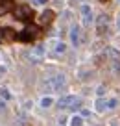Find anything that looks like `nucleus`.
<instances>
[{"label":"nucleus","instance_id":"24","mask_svg":"<svg viewBox=\"0 0 120 126\" xmlns=\"http://www.w3.org/2000/svg\"><path fill=\"white\" fill-rule=\"evenodd\" d=\"M118 32H120V19H118Z\"/></svg>","mask_w":120,"mask_h":126},{"label":"nucleus","instance_id":"11","mask_svg":"<svg viewBox=\"0 0 120 126\" xmlns=\"http://www.w3.org/2000/svg\"><path fill=\"white\" fill-rule=\"evenodd\" d=\"M2 37H6V39L11 41V39H15V37H17V33H15L9 26H6V28H2Z\"/></svg>","mask_w":120,"mask_h":126},{"label":"nucleus","instance_id":"2","mask_svg":"<svg viewBox=\"0 0 120 126\" xmlns=\"http://www.w3.org/2000/svg\"><path fill=\"white\" fill-rule=\"evenodd\" d=\"M15 19L17 20H22V22L31 20V19H33V9H31V6H28V4L19 6V8L15 9Z\"/></svg>","mask_w":120,"mask_h":126},{"label":"nucleus","instance_id":"9","mask_svg":"<svg viewBox=\"0 0 120 126\" xmlns=\"http://www.w3.org/2000/svg\"><path fill=\"white\" fill-rule=\"evenodd\" d=\"M11 9H13V2L11 0H2V2H0V17L6 15V13H9Z\"/></svg>","mask_w":120,"mask_h":126},{"label":"nucleus","instance_id":"10","mask_svg":"<svg viewBox=\"0 0 120 126\" xmlns=\"http://www.w3.org/2000/svg\"><path fill=\"white\" fill-rule=\"evenodd\" d=\"M94 110H96L98 113H104V111L107 110V100H105V98H102V96H100V98H98L96 102H94Z\"/></svg>","mask_w":120,"mask_h":126},{"label":"nucleus","instance_id":"5","mask_svg":"<svg viewBox=\"0 0 120 126\" xmlns=\"http://www.w3.org/2000/svg\"><path fill=\"white\" fill-rule=\"evenodd\" d=\"M68 39H70V45H72V47H78V45H80V26H72L70 28Z\"/></svg>","mask_w":120,"mask_h":126},{"label":"nucleus","instance_id":"12","mask_svg":"<svg viewBox=\"0 0 120 126\" xmlns=\"http://www.w3.org/2000/svg\"><path fill=\"white\" fill-rule=\"evenodd\" d=\"M107 22H109V19H107V15H105V13H102V15H100V17L96 19V26L100 28V30L104 28V24L107 26Z\"/></svg>","mask_w":120,"mask_h":126},{"label":"nucleus","instance_id":"21","mask_svg":"<svg viewBox=\"0 0 120 126\" xmlns=\"http://www.w3.org/2000/svg\"><path fill=\"white\" fill-rule=\"evenodd\" d=\"M4 72H6V67H4V65H0V76L4 74Z\"/></svg>","mask_w":120,"mask_h":126},{"label":"nucleus","instance_id":"26","mask_svg":"<svg viewBox=\"0 0 120 126\" xmlns=\"http://www.w3.org/2000/svg\"><path fill=\"white\" fill-rule=\"evenodd\" d=\"M59 126H63V124H59Z\"/></svg>","mask_w":120,"mask_h":126},{"label":"nucleus","instance_id":"17","mask_svg":"<svg viewBox=\"0 0 120 126\" xmlns=\"http://www.w3.org/2000/svg\"><path fill=\"white\" fill-rule=\"evenodd\" d=\"M80 115H81L83 119H85V117H91V110H87V108H81V110H80Z\"/></svg>","mask_w":120,"mask_h":126},{"label":"nucleus","instance_id":"18","mask_svg":"<svg viewBox=\"0 0 120 126\" xmlns=\"http://www.w3.org/2000/svg\"><path fill=\"white\" fill-rule=\"evenodd\" d=\"M116 104H118V100H116V98H111V100H107V108H109V110L116 108Z\"/></svg>","mask_w":120,"mask_h":126},{"label":"nucleus","instance_id":"7","mask_svg":"<svg viewBox=\"0 0 120 126\" xmlns=\"http://www.w3.org/2000/svg\"><path fill=\"white\" fill-rule=\"evenodd\" d=\"M54 19H55V13L52 11V9H44V11L41 13V17H39V22L44 26V24H50Z\"/></svg>","mask_w":120,"mask_h":126},{"label":"nucleus","instance_id":"6","mask_svg":"<svg viewBox=\"0 0 120 126\" xmlns=\"http://www.w3.org/2000/svg\"><path fill=\"white\" fill-rule=\"evenodd\" d=\"M76 100H78L76 94H67V96H61V98L57 100V104H59V108H70Z\"/></svg>","mask_w":120,"mask_h":126},{"label":"nucleus","instance_id":"14","mask_svg":"<svg viewBox=\"0 0 120 126\" xmlns=\"http://www.w3.org/2000/svg\"><path fill=\"white\" fill-rule=\"evenodd\" d=\"M70 126H83V117L81 115H74L70 119Z\"/></svg>","mask_w":120,"mask_h":126},{"label":"nucleus","instance_id":"19","mask_svg":"<svg viewBox=\"0 0 120 126\" xmlns=\"http://www.w3.org/2000/svg\"><path fill=\"white\" fill-rule=\"evenodd\" d=\"M96 93H98V96H102V94L105 93V87L104 85H98V89H96Z\"/></svg>","mask_w":120,"mask_h":126},{"label":"nucleus","instance_id":"23","mask_svg":"<svg viewBox=\"0 0 120 126\" xmlns=\"http://www.w3.org/2000/svg\"><path fill=\"white\" fill-rule=\"evenodd\" d=\"M4 102H6V100H0V108H4Z\"/></svg>","mask_w":120,"mask_h":126},{"label":"nucleus","instance_id":"20","mask_svg":"<svg viewBox=\"0 0 120 126\" xmlns=\"http://www.w3.org/2000/svg\"><path fill=\"white\" fill-rule=\"evenodd\" d=\"M43 52H44V47H43V45H39V47L35 48V54H39V56H41Z\"/></svg>","mask_w":120,"mask_h":126},{"label":"nucleus","instance_id":"16","mask_svg":"<svg viewBox=\"0 0 120 126\" xmlns=\"http://www.w3.org/2000/svg\"><path fill=\"white\" fill-rule=\"evenodd\" d=\"M0 96H2V100H11V93H9V89L2 87V89H0Z\"/></svg>","mask_w":120,"mask_h":126},{"label":"nucleus","instance_id":"4","mask_svg":"<svg viewBox=\"0 0 120 126\" xmlns=\"http://www.w3.org/2000/svg\"><path fill=\"white\" fill-rule=\"evenodd\" d=\"M50 80H52V85H54V89L57 91V89H61L63 85H65V74L63 72H55L54 76H50Z\"/></svg>","mask_w":120,"mask_h":126},{"label":"nucleus","instance_id":"1","mask_svg":"<svg viewBox=\"0 0 120 126\" xmlns=\"http://www.w3.org/2000/svg\"><path fill=\"white\" fill-rule=\"evenodd\" d=\"M37 35H39V30H37L35 26H26L20 33H17L15 39L22 41V43H31V41L37 39Z\"/></svg>","mask_w":120,"mask_h":126},{"label":"nucleus","instance_id":"25","mask_svg":"<svg viewBox=\"0 0 120 126\" xmlns=\"http://www.w3.org/2000/svg\"><path fill=\"white\" fill-rule=\"evenodd\" d=\"M100 2H107V0H100Z\"/></svg>","mask_w":120,"mask_h":126},{"label":"nucleus","instance_id":"8","mask_svg":"<svg viewBox=\"0 0 120 126\" xmlns=\"http://www.w3.org/2000/svg\"><path fill=\"white\" fill-rule=\"evenodd\" d=\"M48 48H54L55 54H63V52L67 50V45L63 43V41H50V43H48Z\"/></svg>","mask_w":120,"mask_h":126},{"label":"nucleus","instance_id":"13","mask_svg":"<svg viewBox=\"0 0 120 126\" xmlns=\"http://www.w3.org/2000/svg\"><path fill=\"white\" fill-rule=\"evenodd\" d=\"M52 104H54V98H52L50 94H46V96L41 98V108H50Z\"/></svg>","mask_w":120,"mask_h":126},{"label":"nucleus","instance_id":"3","mask_svg":"<svg viewBox=\"0 0 120 126\" xmlns=\"http://www.w3.org/2000/svg\"><path fill=\"white\" fill-rule=\"evenodd\" d=\"M81 17H83L81 24L83 26H89L91 20H93V9H91V6H87V4L81 6Z\"/></svg>","mask_w":120,"mask_h":126},{"label":"nucleus","instance_id":"15","mask_svg":"<svg viewBox=\"0 0 120 126\" xmlns=\"http://www.w3.org/2000/svg\"><path fill=\"white\" fill-rule=\"evenodd\" d=\"M111 69H113V72H120V58H113Z\"/></svg>","mask_w":120,"mask_h":126},{"label":"nucleus","instance_id":"22","mask_svg":"<svg viewBox=\"0 0 120 126\" xmlns=\"http://www.w3.org/2000/svg\"><path fill=\"white\" fill-rule=\"evenodd\" d=\"M35 4H46V0H35Z\"/></svg>","mask_w":120,"mask_h":126}]
</instances>
